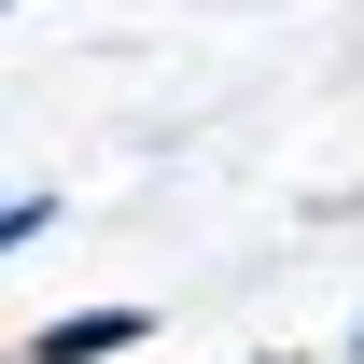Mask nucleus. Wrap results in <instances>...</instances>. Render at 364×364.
<instances>
[{"instance_id":"obj_1","label":"nucleus","mask_w":364,"mask_h":364,"mask_svg":"<svg viewBox=\"0 0 364 364\" xmlns=\"http://www.w3.org/2000/svg\"><path fill=\"white\" fill-rule=\"evenodd\" d=\"M140 336H154V309H70V322L28 336V364H127Z\"/></svg>"},{"instance_id":"obj_2","label":"nucleus","mask_w":364,"mask_h":364,"mask_svg":"<svg viewBox=\"0 0 364 364\" xmlns=\"http://www.w3.org/2000/svg\"><path fill=\"white\" fill-rule=\"evenodd\" d=\"M0 238L43 252V238H56V182H14V196H0Z\"/></svg>"},{"instance_id":"obj_3","label":"nucleus","mask_w":364,"mask_h":364,"mask_svg":"<svg viewBox=\"0 0 364 364\" xmlns=\"http://www.w3.org/2000/svg\"><path fill=\"white\" fill-rule=\"evenodd\" d=\"M350 364H364V322H350Z\"/></svg>"},{"instance_id":"obj_4","label":"nucleus","mask_w":364,"mask_h":364,"mask_svg":"<svg viewBox=\"0 0 364 364\" xmlns=\"http://www.w3.org/2000/svg\"><path fill=\"white\" fill-rule=\"evenodd\" d=\"M252 364H280V350H252Z\"/></svg>"}]
</instances>
